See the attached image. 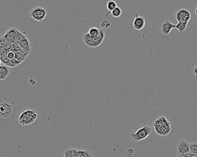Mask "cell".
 Masks as SVG:
<instances>
[{"instance_id":"cell-7","label":"cell","mask_w":197,"mask_h":157,"mask_svg":"<svg viewBox=\"0 0 197 157\" xmlns=\"http://www.w3.org/2000/svg\"><path fill=\"white\" fill-rule=\"evenodd\" d=\"M132 24L134 28L138 31L142 29L145 26V20L143 17L138 16L135 14V17L133 20Z\"/></svg>"},{"instance_id":"cell-4","label":"cell","mask_w":197,"mask_h":157,"mask_svg":"<svg viewBox=\"0 0 197 157\" xmlns=\"http://www.w3.org/2000/svg\"><path fill=\"white\" fill-rule=\"evenodd\" d=\"M47 10L41 7H35L30 12L31 17L35 20L41 22L43 21L47 15Z\"/></svg>"},{"instance_id":"cell-27","label":"cell","mask_w":197,"mask_h":157,"mask_svg":"<svg viewBox=\"0 0 197 157\" xmlns=\"http://www.w3.org/2000/svg\"><path fill=\"white\" fill-rule=\"evenodd\" d=\"M29 82H30V83L31 85H32V86L35 85V83H36V81H35L34 79L32 78H31L30 79Z\"/></svg>"},{"instance_id":"cell-22","label":"cell","mask_w":197,"mask_h":157,"mask_svg":"<svg viewBox=\"0 0 197 157\" xmlns=\"http://www.w3.org/2000/svg\"><path fill=\"white\" fill-rule=\"evenodd\" d=\"M16 53L14 50H10L7 51V57L10 61H12L13 59H14L16 58Z\"/></svg>"},{"instance_id":"cell-30","label":"cell","mask_w":197,"mask_h":157,"mask_svg":"<svg viewBox=\"0 0 197 157\" xmlns=\"http://www.w3.org/2000/svg\"><path fill=\"white\" fill-rule=\"evenodd\" d=\"M190 157H197V155H196V154H192V153H190Z\"/></svg>"},{"instance_id":"cell-21","label":"cell","mask_w":197,"mask_h":157,"mask_svg":"<svg viewBox=\"0 0 197 157\" xmlns=\"http://www.w3.org/2000/svg\"><path fill=\"white\" fill-rule=\"evenodd\" d=\"M64 157H76L75 150L68 149L64 152Z\"/></svg>"},{"instance_id":"cell-2","label":"cell","mask_w":197,"mask_h":157,"mask_svg":"<svg viewBox=\"0 0 197 157\" xmlns=\"http://www.w3.org/2000/svg\"><path fill=\"white\" fill-rule=\"evenodd\" d=\"M38 117L37 113L32 109H27L20 113L19 116V123L23 126H26L34 123Z\"/></svg>"},{"instance_id":"cell-15","label":"cell","mask_w":197,"mask_h":157,"mask_svg":"<svg viewBox=\"0 0 197 157\" xmlns=\"http://www.w3.org/2000/svg\"><path fill=\"white\" fill-rule=\"evenodd\" d=\"M76 157H93L92 154L88 150H75Z\"/></svg>"},{"instance_id":"cell-17","label":"cell","mask_w":197,"mask_h":157,"mask_svg":"<svg viewBox=\"0 0 197 157\" xmlns=\"http://www.w3.org/2000/svg\"><path fill=\"white\" fill-rule=\"evenodd\" d=\"M189 23H178L176 24V29H177L179 32L183 33L186 29Z\"/></svg>"},{"instance_id":"cell-6","label":"cell","mask_w":197,"mask_h":157,"mask_svg":"<svg viewBox=\"0 0 197 157\" xmlns=\"http://www.w3.org/2000/svg\"><path fill=\"white\" fill-rule=\"evenodd\" d=\"M13 113L12 106L8 103H2L0 106V116L1 118L9 117Z\"/></svg>"},{"instance_id":"cell-16","label":"cell","mask_w":197,"mask_h":157,"mask_svg":"<svg viewBox=\"0 0 197 157\" xmlns=\"http://www.w3.org/2000/svg\"><path fill=\"white\" fill-rule=\"evenodd\" d=\"M106 7H107V9L108 10H109V12H108V13L106 15V16H108V14H109L110 12H112V11L113 10H114L116 8H117V3H116V2L115 1H114L111 0V1H109L107 3V4H106Z\"/></svg>"},{"instance_id":"cell-32","label":"cell","mask_w":197,"mask_h":157,"mask_svg":"<svg viewBox=\"0 0 197 157\" xmlns=\"http://www.w3.org/2000/svg\"><path fill=\"white\" fill-rule=\"evenodd\" d=\"M181 157V156H178V157Z\"/></svg>"},{"instance_id":"cell-25","label":"cell","mask_w":197,"mask_h":157,"mask_svg":"<svg viewBox=\"0 0 197 157\" xmlns=\"http://www.w3.org/2000/svg\"><path fill=\"white\" fill-rule=\"evenodd\" d=\"M12 63H13L14 65H16V66H17V65H20L23 61H22L21 60H20V59H18L16 57L14 59H13V60L12 61Z\"/></svg>"},{"instance_id":"cell-5","label":"cell","mask_w":197,"mask_h":157,"mask_svg":"<svg viewBox=\"0 0 197 157\" xmlns=\"http://www.w3.org/2000/svg\"><path fill=\"white\" fill-rule=\"evenodd\" d=\"M191 17L190 12L186 9L179 10L176 14V19L178 23H189Z\"/></svg>"},{"instance_id":"cell-12","label":"cell","mask_w":197,"mask_h":157,"mask_svg":"<svg viewBox=\"0 0 197 157\" xmlns=\"http://www.w3.org/2000/svg\"><path fill=\"white\" fill-rule=\"evenodd\" d=\"M10 71L8 69V67L5 65L0 66V80L3 81L7 78L8 76L9 75Z\"/></svg>"},{"instance_id":"cell-3","label":"cell","mask_w":197,"mask_h":157,"mask_svg":"<svg viewBox=\"0 0 197 157\" xmlns=\"http://www.w3.org/2000/svg\"><path fill=\"white\" fill-rule=\"evenodd\" d=\"M152 132V128L147 126H145L139 128L135 133L131 134V137L135 141L139 142L146 139L151 134Z\"/></svg>"},{"instance_id":"cell-9","label":"cell","mask_w":197,"mask_h":157,"mask_svg":"<svg viewBox=\"0 0 197 157\" xmlns=\"http://www.w3.org/2000/svg\"><path fill=\"white\" fill-rule=\"evenodd\" d=\"M172 29H176V24L167 20L161 26V32L164 35H168Z\"/></svg>"},{"instance_id":"cell-20","label":"cell","mask_w":197,"mask_h":157,"mask_svg":"<svg viewBox=\"0 0 197 157\" xmlns=\"http://www.w3.org/2000/svg\"><path fill=\"white\" fill-rule=\"evenodd\" d=\"M112 13V15L114 17H119L121 15V13H122V10L121 9L118 8V7H117L116 8L113 10L111 12Z\"/></svg>"},{"instance_id":"cell-26","label":"cell","mask_w":197,"mask_h":157,"mask_svg":"<svg viewBox=\"0 0 197 157\" xmlns=\"http://www.w3.org/2000/svg\"><path fill=\"white\" fill-rule=\"evenodd\" d=\"M134 153H135V151H134V150L133 149H132V148H129V149H128L126 150V154H127V155L128 156H133L134 154Z\"/></svg>"},{"instance_id":"cell-11","label":"cell","mask_w":197,"mask_h":157,"mask_svg":"<svg viewBox=\"0 0 197 157\" xmlns=\"http://www.w3.org/2000/svg\"><path fill=\"white\" fill-rule=\"evenodd\" d=\"M0 61L1 64H3L5 66H6L9 68H14L16 66L14 65L12 61H10L8 57H7V54H1L0 55Z\"/></svg>"},{"instance_id":"cell-13","label":"cell","mask_w":197,"mask_h":157,"mask_svg":"<svg viewBox=\"0 0 197 157\" xmlns=\"http://www.w3.org/2000/svg\"><path fill=\"white\" fill-rule=\"evenodd\" d=\"M19 44L20 45L22 49H23L24 50L27 51L28 53H30L31 51V45L30 44V43L28 42V40L27 39V38L25 37L23 40H21L20 43Z\"/></svg>"},{"instance_id":"cell-28","label":"cell","mask_w":197,"mask_h":157,"mask_svg":"<svg viewBox=\"0 0 197 157\" xmlns=\"http://www.w3.org/2000/svg\"><path fill=\"white\" fill-rule=\"evenodd\" d=\"M180 156H181V157H190V153L180 155Z\"/></svg>"},{"instance_id":"cell-1","label":"cell","mask_w":197,"mask_h":157,"mask_svg":"<svg viewBox=\"0 0 197 157\" xmlns=\"http://www.w3.org/2000/svg\"><path fill=\"white\" fill-rule=\"evenodd\" d=\"M153 126L157 134L161 136H167L170 133L171 130V123L163 116L156 120Z\"/></svg>"},{"instance_id":"cell-29","label":"cell","mask_w":197,"mask_h":157,"mask_svg":"<svg viewBox=\"0 0 197 157\" xmlns=\"http://www.w3.org/2000/svg\"><path fill=\"white\" fill-rule=\"evenodd\" d=\"M194 73L196 76L197 77V66L195 68H194Z\"/></svg>"},{"instance_id":"cell-31","label":"cell","mask_w":197,"mask_h":157,"mask_svg":"<svg viewBox=\"0 0 197 157\" xmlns=\"http://www.w3.org/2000/svg\"><path fill=\"white\" fill-rule=\"evenodd\" d=\"M195 13H196V14L197 15V8H196V9H195Z\"/></svg>"},{"instance_id":"cell-10","label":"cell","mask_w":197,"mask_h":157,"mask_svg":"<svg viewBox=\"0 0 197 157\" xmlns=\"http://www.w3.org/2000/svg\"><path fill=\"white\" fill-rule=\"evenodd\" d=\"M83 41L85 42V43L86 44V46H87L88 47H90V48H95L97 47L94 39L93 38H92L89 34V33H86L84 36H83Z\"/></svg>"},{"instance_id":"cell-18","label":"cell","mask_w":197,"mask_h":157,"mask_svg":"<svg viewBox=\"0 0 197 157\" xmlns=\"http://www.w3.org/2000/svg\"><path fill=\"white\" fill-rule=\"evenodd\" d=\"M99 31L100 29H99V28L96 27H92L91 28H90L88 33L92 38H96L99 35Z\"/></svg>"},{"instance_id":"cell-14","label":"cell","mask_w":197,"mask_h":157,"mask_svg":"<svg viewBox=\"0 0 197 157\" xmlns=\"http://www.w3.org/2000/svg\"><path fill=\"white\" fill-rule=\"evenodd\" d=\"M104 38H105L104 31L102 30V29H100L99 33V35L97 36V37H96V38H94L97 47L99 46L102 43V42L104 40Z\"/></svg>"},{"instance_id":"cell-24","label":"cell","mask_w":197,"mask_h":157,"mask_svg":"<svg viewBox=\"0 0 197 157\" xmlns=\"http://www.w3.org/2000/svg\"><path fill=\"white\" fill-rule=\"evenodd\" d=\"M189 146L190 153L197 155V143H190Z\"/></svg>"},{"instance_id":"cell-8","label":"cell","mask_w":197,"mask_h":157,"mask_svg":"<svg viewBox=\"0 0 197 157\" xmlns=\"http://www.w3.org/2000/svg\"><path fill=\"white\" fill-rule=\"evenodd\" d=\"M190 146L189 144L185 140H182L178 147V156H180L184 154L190 153Z\"/></svg>"},{"instance_id":"cell-19","label":"cell","mask_w":197,"mask_h":157,"mask_svg":"<svg viewBox=\"0 0 197 157\" xmlns=\"http://www.w3.org/2000/svg\"><path fill=\"white\" fill-rule=\"evenodd\" d=\"M19 33V31H17L16 29L15 28H11L9 29V30L7 31V32H6V33L10 36H12L13 38H14L15 39L16 38V37L17 36L18 34Z\"/></svg>"},{"instance_id":"cell-23","label":"cell","mask_w":197,"mask_h":157,"mask_svg":"<svg viewBox=\"0 0 197 157\" xmlns=\"http://www.w3.org/2000/svg\"><path fill=\"white\" fill-rule=\"evenodd\" d=\"M111 25V24L110 23V21L107 20H103L101 24H100V26L101 28H102L103 29H107V28H109Z\"/></svg>"}]
</instances>
